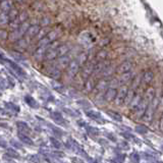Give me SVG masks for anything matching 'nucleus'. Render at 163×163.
Wrapping results in <instances>:
<instances>
[{
    "mask_svg": "<svg viewBox=\"0 0 163 163\" xmlns=\"http://www.w3.org/2000/svg\"><path fill=\"white\" fill-rule=\"evenodd\" d=\"M29 46V39L28 38H21L16 41V47L19 49H26Z\"/></svg>",
    "mask_w": 163,
    "mask_h": 163,
    "instance_id": "16",
    "label": "nucleus"
},
{
    "mask_svg": "<svg viewBox=\"0 0 163 163\" xmlns=\"http://www.w3.org/2000/svg\"><path fill=\"white\" fill-rule=\"evenodd\" d=\"M49 75L52 77H55V79H57V77H60V70L58 69V68H54V69H52V71L49 73Z\"/></svg>",
    "mask_w": 163,
    "mask_h": 163,
    "instance_id": "29",
    "label": "nucleus"
},
{
    "mask_svg": "<svg viewBox=\"0 0 163 163\" xmlns=\"http://www.w3.org/2000/svg\"><path fill=\"white\" fill-rule=\"evenodd\" d=\"M136 130H137L139 134L143 135V134H146L147 132H148V128H147L145 126H138L137 128H136Z\"/></svg>",
    "mask_w": 163,
    "mask_h": 163,
    "instance_id": "30",
    "label": "nucleus"
},
{
    "mask_svg": "<svg viewBox=\"0 0 163 163\" xmlns=\"http://www.w3.org/2000/svg\"><path fill=\"white\" fill-rule=\"evenodd\" d=\"M107 86H108V82L106 81V79H100V81L96 84L94 90H96V92H97V93L104 92V90L106 89V87H107Z\"/></svg>",
    "mask_w": 163,
    "mask_h": 163,
    "instance_id": "13",
    "label": "nucleus"
},
{
    "mask_svg": "<svg viewBox=\"0 0 163 163\" xmlns=\"http://www.w3.org/2000/svg\"><path fill=\"white\" fill-rule=\"evenodd\" d=\"M47 52V46H39V48L37 49V51L34 54V57H35L37 60L42 59L43 57H45V54Z\"/></svg>",
    "mask_w": 163,
    "mask_h": 163,
    "instance_id": "12",
    "label": "nucleus"
},
{
    "mask_svg": "<svg viewBox=\"0 0 163 163\" xmlns=\"http://www.w3.org/2000/svg\"><path fill=\"white\" fill-rule=\"evenodd\" d=\"M17 1H19H19H21V0H17Z\"/></svg>",
    "mask_w": 163,
    "mask_h": 163,
    "instance_id": "35",
    "label": "nucleus"
},
{
    "mask_svg": "<svg viewBox=\"0 0 163 163\" xmlns=\"http://www.w3.org/2000/svg\"><path fill=\"white\" fill-rule=\"evenodd\" d=\"M153 79H154L153 71L148 70V71H146L144 75H142V82H141V83H142L143 85H149L150 83L153 81Z\"/></svg>",
    "mask_w": 163,
    "mask_h": 163,
    "instance_id": "10",
    "label": "nucleus"
},
{
    "mask_svg": "<svg viewBox=\"0 0 163 163\" xmlns=\"http://www.w3.org/2000/svg\"><path fill=\"white\" fill-rule=\"evenodd\" d=\"M46 37L48 38L49 41L51 42V41H53V40H55L56 38L58 37V35H57V33H56L55 31H51V32H49L48 34H47Z\"/></svg>",
    "mask_w": 163,
    "mask_h": 163,
    "instance_id": "28",
    "label": "nucleus"
},
{
    "mask_svg": "<svg viewBox=\"0 0 163 163\" xmlns=\"http://www.w3.org/2000/svg\"><path fill=\"white\" fill-rule=\"evenodd\" d=\"M141 82H142V77H140V75H137V77H136L135 79H134V81H133V84H132V89L136 91V89L140 86Z\"/></svg>",
    "mask_w": 163,
    "mask_h": 163,
    "instance_id": "25",
    "label": "nucleus"
},
{
    "mask_svg": "<svg viewBox=\"0 0 163 163\" xmlns=\"http://www.w3.org/2000/svg\"><path fill=\"white\" fill-rule=\"evenodd\" d=\"M159 103H160V97L153 98V100L150 102V104L148 105L146 111H145L144 115L142 116L143 120L145 122H151L152 118H153L154 114H155V111H156L157 107H158Z\"/></svg>",
    "mask_w": 163,
    "mask_h": 163,
    "instance_id": "2",
    "label": "nucleus"
},
{
    "mask_svg": "<svg viewBox=\"0 0 163 163\" xmlns=\"http://www.w3.org/2000/svg\"><path fill=\"white\" fill-rule=\"evenodd\" d=\"M132 68H133V63L130 62V61H124V62H122L118 67L116 68V72L122 75V73L130 71Z\"/></svg>",
    "mask_w": 163,
    "mask_h": 163,
    "instance_id": "6",
    "label": "nucleus"
},
{
    "mask_svg": "<svg viewBox=\"0 0 163 163\" xmlns=\"http://www.w3.org/2000/svg\"><path fill=\"white\" fill-rule=\"evenodd\" d=\"M68 51H69V47H68L67 45L58 46V48H57V53H58L59 56H64Z\"/></svg>",
    "mask_w": 163,
    "mask_h": 163,
    "instance_id": "20",
    "label": "nucleus"
},
{
    "mask_svg": "<svg viewBox=\"0 0 163 163\" xmlns=\"http://www.w3.org/2000/svg\"><path fill=\"white\" fill-rule=\"evenodd\" d=\"M96 86V82H95V79L93 77H89L87 79L86 81V84H85V87H84V91L86 93H89V92H92L94 90Z\"/></svg>",
    "mask_w": 163,
    "mask_h": 163,
    "instance_id": "9",
    "label": "nucleus"
},
{
    "mask_svg": "<svg viewBox=\"0 0 163 163\" xmlns=\"http://www.w3.org/2000/svg\"><path fill=\"white\" fill-rule=\"evenodd\" d=\"M28 17H29L28 13H27L26 11H23V13L19 14V17H17V19H19V21H21V23H23V21H27V19H28Z\"/></svg>",
    "mask_w": 163,
    "mask_h": 163,
    "instance_id": "32",
    "label": "nucleus"
},
{
    "mask_svg": "<svg viewBox=\"0 0 163 163\" xmlns=\"http://www.w3.org/2000/svg\"><path fill=\"white\" fill-rule=\"evenodd\" d=\"M154 96H155V89L154 88H149L147 90V92L145 93V95L142 97L140 103L138 105V107L136 108V116L138 118H141V117L144 115L145 111H146L148 105L150 104L152 100H153Z\"/></svg>",
    "mask_w": 163,
    "mask_h": 163,
    "instance_id": "1",
    "label": "nucleus"
},
{
    "mask_svg": "<svg viewBox=\"0 0 163 163\" xmlns=\"http://www.w3.org/2000/svg\"><path fill=\"white\" fill-rule=\"evenodd\" d=\"M160 128H161V130H163V114H162V117H161V119H160Z\"/></svg>",
    "mask_w": 163,
    "mask_h": 163,
    "instance_id": "34",
    "label": "nucleus"
},
{
    "mask_svg": "<svg viewBox=\"0 0 163 163\" xmlns=\"http://www.w3.org/2000/svg\"><path fill=\"white\" fill-rule=\"evenodd\" d=\"M47 36V32H46V30L45 29H40V31H39V33L37 34V37L39 38L40 40L41 39H43V38H45Z\"/></svg>",
    "mask_w": 163,
    "mask_h": 163,
    "instance_id": "31",
    "label": "nucleus"
},
{
    "mask_svg": "<svg viewBox=\"0 0 163 163\" xmlns=\"http://www.w3.org/2000/svg\"><path fill=\"white\" fill-rule=\"evenodd\" d=\"M19 11H17V9H15V8H11V9L8 11V17H9L10 21H14V19H16L17 17H19Z\"/></svg>",
    "mask_w": 163,
    "mask_h": 163,
    "instance_id": "22",
    "label": "nucleus"
},
{
    "mask_svg": "<svg viewBox=\"0 0 163 163\" xmlns=\"http://www.w3.org/2000/svg\"><path fill=\"white\" fill-rule=\"evenodd\" d=\"M128 88L126 86H122L116 93V96H115V99H114V102L116 105H121L122 103H124V100H126V94H128Z\"/></svg>",
    "mask_w": 163,
    "mask_h": 163,
    "instance_id": "3",
    "label": "nucleus"
},
{
    "mask_svg": "<svg viewBox=\"0 0 163 163\" xmlns=\"http://www.w3.org/2000/svg\"><path fill=\"white\" fill-rule=\"evenodd\" d=\"M29 28H30V23H29L28 21H23L21 26L19 27V29H17V30H19V33H21V35L23 36L27 33V31H28Z\"/></svg>",
    "mask_w": 163,
    "mask_h": 163,
    "instance_id": "21",
    "label": "nucleus"
},
{
    "mask_svg": "<svg viewBox=\"0 0 163 163\" xmlns=\"http://www.w3.org/2000/svg\"><path fill=\"white\" fill-rule=\"evenodd\" d=\"M116 93H117V91L115 88H111V87L108 88L104 94V100L107 101V102H112V101H114L115 96H116Z\"/></svg>",
    "mask_w": 163,
    "mask_h": 163,
    "instance_id": "7",
    "label": "nucleus"
},
{
    "mask_svg": "<svg viewBox=\"0 0 163 163\" xmlns=\"http://www.w3.org/2000/svg\"><path fill=\"white\" fill-rule=\"evenodd\" d=\"M79 64L77 62V60H72L71 62H69L67 66V70H66V75L69 79L75 77V75L77 73V71L79 70Z\"/></svg>",
    "mask_w": 163,
    "mask_h": 163,
    "instance_id": "4",
    "label": "nucleus"
},
{
    "mask_svg": "<svg viewBox=\"0 0 163 163\" xmlns=\"http://www.w3.org/2000/svg\"><path fill=\"white\" fill-rule=\"evenodd\" d=\"M21 38H23V35L19 33V31L17 30V29L8 35V39H9L10 41H17V40H19Z\"/></svg>",
    "mask_w": 163,
    "mask_h": 163,
    "instance_id": "18",
    "label": "nucleus"
},
{
    "mask_svg": "<svg viewBox=\"0 0 163 163\" xmlns=\"http://www.w3.org/2000/svg\"><path fill=\"white\" fill-rule=\"evenodd\" d=\"M0 8H1V10H3V11H9L12 8L11 1H9V0H2V1L0 2Z\"/></svg>",
    "mask_w": 163,
    "mask_h": 163,
    "instance_id": "15",
    "label": "nucleus"
},
{
    "mask_svg": "<svg viewBox=\"0 0 163 163\" xmlns=\"http://www.w3.org/2000/svg\"><path fill=\"white\" fill-rule=\"evenodd\" d=\"M6 38H8V33L5 30L0 29V39H6Z\"/></svg>",
    "mask_w": 163,
    "mask_h": 163,
    "instance_id": "33",
    "label": "nucleus"
},
{
    "mask_svg": "<svg viewBox=\"0 0 163 163\" xmlns=\"http://www.w3.org/2000/svg\"><path fill=\"white\" fill-rule=\"evenodd\" d=\"M141 99H142V94H141V93H136L135 96L133 97V99H132V101H130V103L128 104V105H130V109H136V108L138 107L139 103H140Z\"/></svg>",
    "mask_w": 163,
    "mask_h": 163,
    "instance_id": "11",
    "label": "nucleus"
},
{
    "mask_svg": "<svg viewBox=\"0 0 163 163\" xmlns=\"http://www.w3.org/2000/svg\"><path fill=\"white\" fill-rule=\"evenodd\" d=\"M106 57H107V51H105V50H101V51H99V53L96 55V59H97L98 61L105 60Z\"/></svg>",
    "mask_w": 163,
    "mask_h": 163,
    "instance_id": "23",
    "label": "nucleus"
},
{
    "mask_svg": "<svg viewBox=\"0 0 163 163\" xmlns=\"http://www.w3.org/2000/svg\"><path fill=\"white\" fill-rule=\"evenodd\" d=\"M9 17H8V14H6L5 12H2L0 14V25H6L9 21Z\"/></svg>",
    "mask_w": 163,
    "mask_h": 163,
    "instance_id": "26",
    "label": "nucleus"
},
{
    "mask_svg": "<svg viewBox=\"0 0 163 163\" xmlns=\"http://www.w3.org/2000/svg\"><path fill=\"white\" fill-rule=\"evenodd\" d=\"M57 56H58L57 49H55V50H48L46 52V54H45V58L47 60H52V59H55Z\"/></svg>",
    "mask_w": 163,
    "mask_h": 163,
    "instance_id": "19",
    "label": "nucleus"
},
{
    "mask_svg": "<svg viewBox=\"0 0 163 163\" xmlns=\"http://www.w3.org/2000/svg\"><path fill=\"white\" fill-rule=\"evenodd\" d=\"M94 66H95V63L93 62H89L85 65L84 67H83V71H82V75L84 77L85 79H89V77H91L92 73H93V70H94Z\"/></svg>",
    "mask_w": 163,
    "mask_h": 163,
    "instance_id": "5",
    "label": "nucleus"
},
{
    "mask_svg": "<svg viewBox=\"0 0 163 163\" xmlns=\"http://www.w3.org/2000/svg\"><path fill=\"white\" fill-rule=\"evenodd\" d=\"M107 113H108V115H109V116L111 117L112 119H114V120H116V121H121V119H122V117H121L120 114L116 113V112L108 111Z\"/></svg>",
    "mask_w": 163,
    "mask_h": 163,
    "instance_id": "27",
    "label": "nucleus"
},
{
    "mask_svg": "<svg viewBox=\"0 0 163 163\" xmlns=\"http://www.w3.org/2000/svg\"><path fill=\"white\" fill-rule=\"evenodd\" d=\"M39 31H40V27L39 26H37V25H35V26H31L30 28L28 29L27 33L25 34V35H26V38H28L29 40L33 39L34 37H36V36H37V34L39 33Z\"/></svg>",
    "mask_w": 163,
    "mask_h": 163,
    "instance_id": "8",
    "label": "nucleus"
},
{
    "mask_svg": "<svg viewBox=\"0 0 163 163\" xmlns=\"http://www.w3.org/2000/svg\"><path fill=\"white\" fill-rule=\"evenodd\" d=\"M87 60H88V54H87V53H82V54H79V60H77V62H79V66L84 65L85 63L87 62Z\"/></svg>",
    "mask_w": 163,
    "mask_h": 163,
    "instance_id": "24",
    "label": "nucleus"
},
{
    "mask_svg": "<svg viewBox=\"0 0 163 163\" xmlns=\"http://www.w3.org/2000/svg\"><path fill=\"white\" fill-rule=\"evenodd\" d=\"M132 77H133V73H132L130 71L126 72V73H122V75H120V77H119V79H117V81H118V84H124V83H128V82L132 79Z\"/></svg>",
    "mask_w": 163,
    "mask_h": 163,
    "instance_id": "17",
    "label": "nucleus"
},
{
    "mask_svg": "<svg viewBox=\"0 0 163 163\" xmlns=\"http://www.w3.org/2000/svg\"><path fill=\"white\" fill-rule=\"evenodd\" d=\"M57 68H65L67 67L68 64H69V59H68V57H66V56H62V57H60L59 59H57Z\"/></svg>",
    "mask_w": 163,
    "mask_h": 163,
    "instance_id": "14",
    "label": "nucleus"
}]
</instances>
